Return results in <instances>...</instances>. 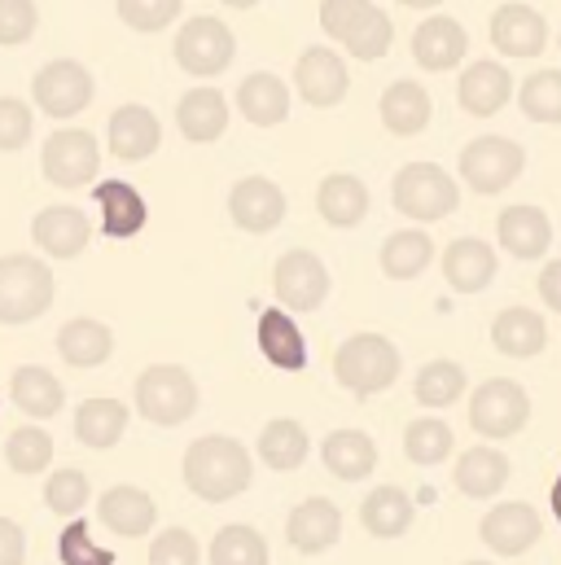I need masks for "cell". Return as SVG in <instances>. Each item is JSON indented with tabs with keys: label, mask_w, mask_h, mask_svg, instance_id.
I'll list each match as a JSON object with an SVG mask.
<instances>
[{
	"label": "cell",
	"mask_w": 561,
	"mask_h": 565,
	"mask_svg": "<svg viewBox=\"0 0 561 565\" xmlns=\"http://www.w3.org/2000/svg\"><path fill=\"white\" fill-rule=\"evenodd\" d=\"M255 342H260V355L280 373H303L307 369V338H303V329L294 324L289 311H280V307L260 311Z\"/></svg>",
	"instance_id": "cb8c5ba5"
},
{
	"label": "cell",
	"mask_w": 561,
	"mask_h": 565,
	"mask_svg": "<svg viewBox=\"0 0 561 565\" xmlns=\"http://www.w3.org/2000/svg\"><path fill=\"white\" fill-rule=\"evenodd\" d=\"M307 451H311V438H307V429L294 417H273L260 429V460L268 469H277V473L298 469L307 460Z\"/></svg>",
	"instance_id": "f35d334b"
},
{
	"label": "cell",
	"mask_w": 561,
	"mask_h": 565,
	"mask_svg": "<svg viewBox=\"0 0 561 565\" xmlns=\"http://www.w3.org/2000/svg\"><path fill=\"white\" fill-rule=\"evenodd\" d=\"M176 128L180 137L193 145H211L224 137L229 128V102L220 88H189L176 106Z\"/></svg>",
	"instance_id": "f546056e"
},
{
	"label": "cell",
	"mask_w": 561,
	"mask_h": 565,
	"mask_svg": "<svg viewBox=\"0 0 561 565\" xmlns=\"http://www.w3.org/2000/svg\"><path fill=\"white\" fill-rule=\"evenodd\" d=\"M465 565H491V562H465Z\"/></svg>",
	"instance_id": "6f0895ef"
},
{
	"label": "cell",
	"mask_w": 561,
	"mask_h": 565,
	"mask_svg": "<svg viewBox=\"0 0 561 565\" xmlns=\"http://www.w3.org/2000/svg\"><path fill=\"white\" fill-rule=\"evenodd\" d=\"M40 9L35 0H0V49H18L35 35Z\"/></svg>",
	"instance_id": "c3c4849f"
},
{
	"label": "cell",
	"mask_w": 561,
	"mask_h": 565,
	"mask_svg": "<svg viewBox=\"0 0 561 565\" xmlns=\"http://www.w3.org/2000/svg\"><path fill=\"white\" fill-rule=\"evenodd\" d=\"M115 4H119V18L140 35H154V31L171 26L184 9V0H115Z\"/></svg>",
	"instance_id": "7dc6e473"
},
{
	"label": "cell",
	"mask_w": 561,
	"mask_h": 565,
	"mask_svg": "<svg viewBox=\"0 0 561 565\" xmlns=\"http://www.w3.org/2000/svg\"><path fill=\"white\" fill-rule=\"evenodd\" d=\"M237 110L255 128H277L289 119V88L273 71H255L237 84Z\"/></svg>",
	"instance_id": "836d02e7"
},
{
	"label": "cell",
	"mask_w": 561,
	"mask_h": 565,
	"mask_svg": "<svg viewBox=\"0 0 561 565\" xmlns=\"http://www.w3.org/2000/svg\"><path fill=\"white\" fill-rule=\"evenodd\" d=\"M57 355L71 369H102L115 355V333H110V324H102L93 316H75L57 329Z\"/></svg>",
	"instance_id": "4dcf8cb0"
},
{
	"label": "cell",
	"mask_w": 561,
	"mask_h": 565,
	"mask_svg": "<svg viewBox=\"0 0 561 565\" xmlns=\"http://www.w3.org/2000/svg\"><path fill=\"white\" fill-rule=\"evenodd\" d=\"M27 562V531L9 518H0V565H22Z\"/></svg>",
	"instance_id": "816d5d0a"
},
{
	"label": "cell",
	"mask_w": 561,
	"mask_h": 565,
	"mask_svg": "<svg viewBox=\"0 0 561 565\" xmlns=\"http://www.w3.org/2000/svg\"><path fill=\"white\" fill-rule=\"evenodd\" d=\"M491 44L505 53V57H540L544 44H549V22L540 9L522 4V0H509L491 13Z\"/></svg>",
	"instance_id": "e0dca14e"
},
{
	"label": "cell",
	"mask_w": 561,
	"mask_h": 565,
	"mask_svg": "<svg viewBox=\"0 0 561 565\" xmlns=\"http://www.w3.org/2000/svg\"><path fill=\"white\" fill-rule=\"evenodd\" d=\"M93 202L102 211V233L115 237V242L137 237L140 228L149 224V206L137 193V184H128V180H97L93 184Z\"/></svg>",
	"instance_id": "44dd1931"
},
{
	"label": "cell",
	"mask_w": 561,
	"mask_h": 565,
	"mask_svg": "<svg viewBox=\"0 0 561 565\" xmlns=\"http://www.w3.org/2000/svg\"><path fill=\"white\" fill-rule=\"evenodd\" d=\"M509 482V456L496 447H469L452 465V487L469 500H491Z\"/></svg>",
	"instance_id": "83f0119b"
},
{
	"label": "cell",
	"mask_w": 561,
	"mask_h": 565,
	"mask_svg": "<svg viewBox=\"0 0 561 565\" xmlns=\"http://www.w3.org/2000/svg\"><path fill=\"white\" fill-rule=\"evenodd\" d=\"M391 202L404 220L438 224L461 206V184L438 162H409L391 180Z\"/></svg>",
	"instance_id": "5b68a950"
},
{
	"label": "cell",
	"mask_w": 561,
	"mask_h": 565,
	"mask_svg": "<svg viewBox=\"0 0 561 565\" xmlns=\"http://www.w3.org/2000/svg\"><path fill=\"white\" fill-rule=\"evenodd\" d=\"M540 535H544V522H540V513H536L531 504H522V500H505V504H496V509L478 522V540H483L496 557H522V553H531V548L540 544Z\"/></svg>",
	"instance_id": "7c38bea8"
},
{
	"label": "cell",
	"mask_w": 561,
	"mask_h": 565,
	"mask_svg": "<svg viewBox=\"0 0 561 565\" xmlns=\"http://www.w3.org/2000/svg\"><path fill=\"white\" fill-rule=\"evenodd\" d=\"M540 298H544V307H553V311H561V259H553V264H544V273H540Z\"/></svg>",
	"instance_id": "f5cc1de1"
},
{
	"label": "cell",
	"mask_w": 561,
	"mask_h": 565,
	"mask_svg": "<svg viewBox=\"0 0 561 565\" xmlns=\"http://www.w3.org/2000/svg\"><path fill=\"white\" fill-rule=\"evenodd\" d=\"M198 562H202V548H198V540L184 526H171V531L154 535V544H149V565H198Z\"/></svg>",
	"instance_id": "f907efd6"
},
{
	"label": "cell",
	"mask_w": 561,
	"mask_h": 565,
	"mask_svg": "<svg viewBox=\"0 0 561 565\" xmlns=\"http://www.w3.org/2000/svg\"><path fill=\"white\" fill-rule=\"evenodd\" d=\"M509 97H514V75L500 62H474V66H465V75L456 84V102L474 119L500 115L509 106Z\"/></svg>",
	"instance_id": "ffe728a7"
},
{
	"label": "cell",
	"mask_w": 561,
	"mask_h": 565,
	"mask_svg": "<svg viewBox=\"0 0 561 565\" xmlns=\"http://www.w3.org/2000/svg\"><path fill=\"white\" fill-rule=\"evenodd\" d=\"M35 132V110L18 97H0V153H18Z\"/></svg>",
	"instance_id": "681fc988"
},
{
	"label": "cell",
	"mask_w": 561,
	"mask_h": 565,
	"mask_svg": "<svg viewBox=\"0 0 561 565\" xmlns=\"http://www.w3.org/2000/svg\"><path fill=\"white\" fill-rule=\"evenodd\" d=\"M491 347L509 360H531L549 347V324L540 311L531 307H505L496 320H491Z\"/></svg>",
	"instance_id": "f1b7e54d"
},
{
	"label": "cell",
	"mask_w": 561,
	"mask_h": 565,
	"mask_svg": "<svg viewBox=\"0 0 561 565\" xmlns=\"http://www.w3.org/2000/svg\"><path fill=\"white\" fill-rule=\"evenodd\" d=\"M518 106L531 124H561V71H536L518 88Z\"/></svg>",
	"instance_id": "7bdbcfd3"
},
{
	"label": "cell",
	"mask_w": 561,
	"mask_h": 565,
	"mask_svg": "<svg viewBox=\"0 0 561 565\" xmlns=\"http://www.w3.org/2000/svg\"><path fill=\"white\" fill-rule=\"evenodd\" d=\"M40 171L57 189H88L102 171L97 137L84 132V128H57L40 149Z\"/></svg>",
	"instance_id": "8fae6325"
},
{
	"label": "cell",
	"mask_w": 561,
	"mask_h": 565,
	"mask_svg": "<svg viewBox=\"0 0 561 565\" xmlns=\"http://www.w3.org/2000/svg\"><path fill=\"white\" fill-rule=\"evenodd\" d=\"M320 460L342 482H364L378 469V443L364 429H334L320 443Z\"/></svg>",
	"instance_id": "d6a6232c"
},
{
	"label": "cell",
	"mask_w": 561,
	"mask_h": 565,
	"mask_svg": "<svg viewBox=\"0 0 561 565\" xmlns=\"http://www.w3.org/2000/svg\"><path fill=\"white\" fill-rule=\"evenodd\" d=\"M273 285L285 311H316L329 298V268L311 250H289L273 268Z\"/></svg>",
	"instance_id": "4fadbf2b"
},
{
	"label": "cell",
	"mask_w": 561,
	"mask_h": 565,
	"mask_svg": "<svg viewBox=\"0 0 561 565\" xmlns=\"http://www.w3.org/2000/svg\"><path fill=\"white\" fill-rule=\"evenodd\" d=\"M9 399H13L31 422H49V417H57V413L66 408L62 382H57L49 369H40V364H22V369L9 373Z\"/></svg>",
	"instance_id": "1f68e13d"
},
{
	"label": "cell",
	"mask_w": 561,
	"mask_h": 565,
	"mask_svg": "<svg viewBox=\"0 0 561 565\" xmlns=\"http://www.w3.org/2000/svg\"><path fill=\"white\" fill-rule=\"evenodd\" d=\"M4 460L13 473L31 478V473H44L53 465V434L40 429V425H18L9 438H4Z\"/></svg>",
	"instance_id": "ab89813d"
},
{
	"label": "cell",
	"mask_w": 561,
	"mask_h": 565,
	"mask_svg": "<svg viewBox=\"0 0 561 565\" xmlns=\"http://www.w3.org/2000/svg\"><path fill=\"white\" fill-rule=\"evenodd\" d=\"M400 4H409V9H434V4H443V0H400Z\"/></svg>",
	"instance_id": "11a10c76"
},
{
	"label": "cell",
	"mask_w": 561,
	"mask_h": 565,
	"mask_svg": "<svg viewBox=\"0 0 561 565\" xmlns=\"http://www.w3.org/2000/svg\"><path fill=\"white\" fill-rule=\"evenodd\" d=\"M294 88H298V97H303L307 106L329 110V106H338V102L347 97V88H351L347 62H342L334 49L311 44V49L294 62Z\"/></svg>",
	"instance_id": "9a60e30c"
},
{
	"label": "cell",
	"mask_w": 561,
	"mask_h": 565,
	"mask_svg": "<svg viewBox=\"0 0 561 565\" xmlns=\"http://www.w3.org/2000/svg\"><path fill=\"white\" fill-rule=\"evenodd\" d=\"M57 298L53 268L35 255H0V324H31Z\"/></svg>",
	"instance_id": "277c9868"
},
{
	"label": "cell",
	"mask_w": 561,
	"mask_h": 565,
	"mask_svg": "<svg viewBox=\"0 0 561 565\" xmlns=\"http://www.w3.org/2000/svg\"><path fill=\"white\" fill-rule=\"evenodd\" d=\"M316 211L329 228H360L369 215V184L351 171H334L316 189Z\"/></svg>",
	"instance_id": "484cf974"
},
{
	"label": "cell",
	"mask_w": 561,
	"mask_h": 565,
	"mask_svg": "<svg viewBox=\"0 0 561 565\" xmlns=\"http://www.w3.org/2000/svg\"><path fill=\"white\" fill-rule=\"evenodd\" d=\"M496 237H500L505 255H514V259H522V264H536V259H544L549 246H553V224H549V215H544L540 206H527V202H522V206H505V211H500Z\"/></svg>",
	"instance_id": "d6986e66"
},
{
	"label": "cell",
	"mask_w": 561,
	"mask_h": 565,
	"mask_svg": "<svg viewBox=\"0 0 561 565\" xmlns=\"http://www.w3.org/2000/svg\"><path fill=\"white\" fill-rule=\"evenodd\" d=\"M549 504H553V518L561 522V478L553 482V495H549Z\"/></svg>",
	"instance_id": "db71d44e"
},
{
	"label": "cell",
	"mask_w": 561,
	"mask_h": 565,
	"mask_svg": "<svg viewBox=\"0 0 561 565\" xmlns=\"http://www.w3.org/2000/svg\"><path fill=\"white\" fill-rule=\"evenodd\" d=\"M106 145H110V153H115L119 162H145V158L162 145V124H158V115H154L149 106L128 102V106H119V110L110 115Z\"/></svg>",
	"instance_id": "7402d4cb"
},
{
	"label": "cell",
	"mask_w": 561,
	"mask_h": 565,
	"mask_svg": "<svg viewBox=\"0 0 561 565\" xmlns=\"http://www.w3.org/2000/svg\"><path fill=\"white\" fill-rule=\"evenodd\" d=\"M31 242L53 255V259H80L93 242V224L80 206H44L35 220H31Z\"/></svg>",
	"instance_id": "ac0fdd59"
},
{
	"label": "cell",
	"mask_w": 561,
	"mask_h": 565,
	"mask_svg": "<svg viewBox=\"0 0 561 565\" xmlns=\"http://www.w3.org/2000/svg\"><path fill=\"white\" fill-rule=\"evenodd\" d=\"M93 487H88V473L84 469H53L44 478V504L57 513V518H80V509L88 504Z\"/></svg>",
	"instance_id": "f6af8a7d"
},
{
	"label": "cell",
	"mask_w": 561,
	"mask_h": 565,
	"mask_svg": "<svg viewBox=\"0 0 561 565\" xmlns=\"http://www.w3.org/2000/svg\"><path fill=\"white\" fill-rule=\"evenodd\" d=\"M176 66L180 71H189V75H198V79H211V75H220V71H229L233 66V57H237V40H233V31L220 22V18H211V13H198V18H189L180 31H176Z\"/></svg>",
	"instance_id": "9c48e42d"
},
{
	"label": "cell",
	"mask_w": 561,
	"mask_h": 565,
	"mask_svg": "<svg viewBox=\"0 0 561 565\" xmlns=\"http://www.w3.org/2000/svg\"><path fill=\"white\" fill-rule=\"evenodd\" d=\"M469 49V35L456 18L447 13H434L425 18L417 31H413V62L421 71H452Z\"/></svg>",
	"instance_id": "4316f807"
},
{
	"label": "cell",
	"mask_w": 561,
	"mask_h": 565,
	"mask_svg": "<svg viewBox=\"0 0 561 565\" xmlns=\"http://www.w3.org/2000/svg\"><path fill=\"white\" fill-rule=\"evenodd\" d=\"M400 369H404L400 347L382 333H356L334 351V377L356 399H369V395H382L387 386H395Z\"/></svg>",
	"instance_id": "7a4b0ae2"
},
{
	"label": "cell",
	"mask_w": 561,
	"mask_h": 565,
	"mask_svg": "<svg viewBox=\"0 0 561 565\" xmlns=\"http://www.w3.org/2000/svg\"><path fill=\"white\" fill-rule=\"evenodd\" d=\"M128 404L124 399H110V395H93L75 408V438L93 451H110L124 434H128Z\"/></svg>",
	"instance_id": "d590c367"
},
{
	"label": "cell",
	"mask_w": 561,
	"mask_h": 565,
	"mask_svg": "<svg viewBox=\"0 0 561 565\" xmlns=\"http://www.w3.org/2000/svg\"><path fill=\"white\" fill-rule=\"evenodd\" d=\"M93 93H97L93 71L84 62H75V57L44 62L35 71V79H31V102L49 119H75V115H84L93 106Z\"/></svg>",
	"instance_id": "52a82bcc"
},
{
	"label": "cell",
	"mask_w": 561,
	"mask_h": 565,
	"mask_svg": "<svg viewBox=\"0 0 561 565\" xmlns=\"http://www.w3.org/2000/svg\"><path fill=\"white\" fill-rule=\"evenodd\" d=\"M211 565H268V540L255 526L233 522L211 540Z\"/></svg>",
	"instance_id": "b9f144b4"
},
{
	"label": "cell",
	"mask_w": 561,
	"mask_h": 565,
	"mask_svg": "<svg viewBox=\"0 0 561 565\" xmlns=\"http://www.w3.org/2000/svg\"><path fill=\"white\" fill-rule=\"evenodd\" d=\"M285 540H289V548L303 553V557L329 553V548L342 540V509H338L334 500H325V495H311V500L294 504V513H289V522H285Z\"/></svg>",
	"instance_id": "2e32d148"
},
{
	"label": "cell",
	"mask_w": 561,
	"mask_h": 565,
	"mask_svg": "<svg viewBox=\"0 0 561 565\" xmlns=\"http://www.w3.org/2000/svg\"><path fill=\"white\" fill-rule=\"evenodd\" d=\"M251 478H255L251 451L229 434H202L184 451V487L207 504L237 500L251 487Z\"/></svg>",
	"instance_id": "6da1fadb"
},
{
	"label": "cell",
	"mask_w": 561,
	"mask_h": 565,
	"mask_svg": "<svg viewBox=\"0 0 561 565\" xmlns=\"http://www.w3.org/2000/svg\"><path fill=\"white\" fill-rule=\"evenodd\" d=\"M97 518H102L106 531H115V535H124V540H140V535L154 531L158 504L149 500V491H140L133 482H119V487H110V491L97 500Z\"/></svg>",
	"instance_id": "d4e9b609"
},
{
	"label": "cell",
	"mask_w": 561,
	"mask_h": 565,
	"mask_svg": "<svg viewBox=\"0 0 561 565\" xmlns=\"http://www.w3.org/2000/svg\"><path fill=\"white\" fill-rule=\"evenodd\" d=\"M527 422H531V395L514 377H487L469 395V425L491 443L514 438L518 429H527Z\"/></svg>",
	"instance_id": "ba28073f"
},
{
	"label": "cell",
	"mask_w": 561,
	"mask_h": 565,
	"mask_svg": "<svg viewBox=\"0 0 561 565\" xmlns=\"http://www.w3.org/2000/svg\"><path fill=\"white\" fill-rule=\"evenodd\" d=\"M404 456L413 465H443L452 456V429L438 417H421L404 429Z\"/></svg>",
	"instance_id": "ee69618b"
},
{
	"label": "cell",
	"mask_w": 561,
	"mask_h": 565,
	"mask_svg": "<svg viewBox=\"0 0 561 565\" xmlns=\"http://www.w3.org/2000/svg\"><path fill=\"white\" fill-rule=\"evenodd\" d=\"M413 518H417V509H413L409 491H400V487H373L360 504V522L373 540H400L413 526Z\"/></svg>",
	"instance_id": "8d00e7d4"
},
{
	"label": "cell",
	"mask_w": 561,
	"mask_h": 565,
	"mask_svg": "<svg viewBox=\"0 0 561 565\" xmlns=\"http://www.w3.org/2000/svg\"><path fill=\"white\" fill-rule=\"evenodd\" d=\"M224 4H229V9H255L260 0H224Z\"/></svg>",
	"instance_id": "9f6ffc18"
},
{
	"label": "cell",
	"mask_w": 561,
	"mask_h": 565,
	"mask_svg": "<svg viewBox=\"0 0 561 565\" xmlns=\"http://www.w3.org/2000/svg\"><path fill=\"white\" fill-rule=\"evenodd\" d=\"M413 395L425 408H452L465 395V369L456 360H430L413 382Z\"/></svg>",
	"instance_id": "60d3db41"
},
{
	"label": "cell",
	"mask_w": 561,
	"mask_h": 565,
	"mask_svg": "<svg viewBox=\"0 0 561 565\" xmlns=\"http://www.w3.org/2000/svg\"><path fill=\"white\" fill-rule=\"evenodd\" d=\"M137 413L149 425H184L198 413V382L180 364H149L137 377Z\"/></svg>",
	"instance_id": "8992f818"
},
{
	"label": "cell",
	"mask_w": 561,
	"mask_h": 565,
	"mask_svg": "<svg viewBox=\"0 0 561 565\" xmlns=\"http://www.w3.org/2000/svg\"><path fill=\"white\" fill-rule=\"evenodd\" d=\"M57 562L62 565H115V553L102 548V544L88 535V522L71 518L66 531L57 535Z\"/></svg>",
	"instance_id": "bcb514c9"
},
{
	"label": "cell",
	"mask_w": 561,
	"mask_h": 565,
	"mask_svg": "<svg viewBox=\"0 0 561 565\" xmlns=\"http://www.w3.org/2000/svg\"><path fill=\"white\" fill-rule=\"evenodd\" d=\"M285 211H289V202H285L280 184H273L268 175H242L233 184V193H229V215L251 237L273 233L280 220H285Z\"/></svg>",
	"instance_id": "5bb4252c"
},
{
	"label": "cell",
	"mask_w": 561,
	"mask_h": 565,
	"mask_svg": "<svg viewBox=\"0 0 561 565\" xmlns=\"http://www.w3.org/2000/svg\"><path fill=\"white\" fill-rule=\"evenodd\" d=\"M378 264H382V273L391 281H413V277H421L434 264V242H430L425 228H400V233H391L382 242Z\"/></svg>",
	"instance_id": "74e56055"
},
{
	"label": "cell",
	"mask_w": 561,
	"mask_h": 565,
	"mask_svg": "<svg viewBox=\"0 0 561 565\" xmlns=\"http://www.w3.org/2000/svg\"><path fill=\"white\" fill-rule=\"evenodd\" d=\"M522 171H527V149L509 137H478L461 149V180L483 198L505 193Z\"/></svg>",
	"instance_id": "30bf717a"
},
{
	"label": "cell",
	"mask_w": 561,
	"mask_h": 565,
	"mask_svg": "<svg viewBox=\"0 0 561 565\" xmlns=\"http://www.w3.org/2000/svg\"><path fill=\"white\" fill-rule=\"evenodd\" d=\"M430 93L421 88L417 79H395L382 102H378V115H382V128L391 137H417L430 128Z\"/></svg>",
	"instance_id": "e575fe53"
},
{
	"label": "cell",
	"mask_w": 561,
	"mask_h": 565,
	"mask_svg": "<svg viewBox=\"0 0 561 565\" xmlns=\"http://www.w3.org/2000/svg\"><path fill=\"white\" fill-rule=\"evenodd\" d=\"M496 273H500V259H496V250L487 242H478V237L447 242V250H443V281L452 285L456 294L487 289V285L496 281Z\"/></svg>",
	"instance_id": "603a6c76"
},
{
	"label": "cell",
	"mask_w": 561,
	"mask_h": 565,
	"mask_svg": "<svg viewBox=\"0 0 561 565\" xmlns=\"http://www.w3.org/2000/svg\"><path fill=\"white\" fill-rule=\"evenodd\" d=\"M320 26L360 62L387 57L395 40V22L373 0H320Z\"/></svg>",
	"instance_id": "3957f363"
}]
</instances>
